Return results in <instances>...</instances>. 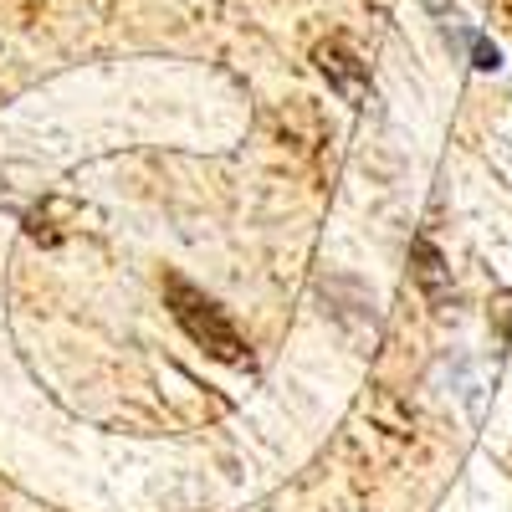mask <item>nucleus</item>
I'll return each instance as SVG.
<instances>
[{"label": "nucleus", "mask_w": 512, "mask_h": 512, "mask_svg": "<svg viewBox=\"0 0 512 512\" xmlns=\"http://www.w3.org/2000/svg\"><path fill=\"white\" fill-rule=\"evenodd\" d=\"M164 303H169V313H175V323L185 328V338L195 349H205L210 359H221V364H246L251 359V344H246V333L231 323V313L210 292L185 282L180 272L164 277Z\"/></svg>", "instance_id": "1"}, {"label": "nucleus", "mask_w": 512, "mask_h": 512, "mask_svg": "<svg viewBox=\"0 0 512 512\" xmlns=\"http://www.w3.org/2000/svg\"><path fill=\"white\" fill-rule=\"evenodd\" d=\"M313 67L328 77V88L344 98L349 108H359L369 98V62L354 52V41H344V36L318 41V47H313Z\"/></svg>", "instance_id": "2"}, {"label": "nucleus", "mask_w": 512, "mask_h": 512, "mask_svg": "<svg viewBox=\"0 0 512 512\" xmlns=\"http://www.w3.org/2000/svg\"><path fill=\"white\" fill-rule=\"evenodd\" d=\"M410 277H415V287L425 292V303H436V308H446L451 297H456L451 267H446V256L436 251L431 236H415V246H410Z\"/></svg>", "instance_id": "3"}, {"label": "nucleus", "mask_w": 512, "mask_h": 512, "mask_svg": "<svg viewBox=\"0 0 512 512\" xmlns=\"http://www.w3.org/2000/svg\"><path fill=\"white\" fill-rule=\"evenodd\" d=\"M477 67H497V52L487 47V41H477Z\"/></svg>", "instance_id": "4"}, {"label": "nucleus", "mask_w": 512, "mask_h": 512, "mask_svg": "<svg viewBox=\"0 0 512 512\" xmlns=\"http://www.w3.org/2000/svg\"><path fill=\"white\" fill-rule=\"evenodd\" d=\"M507 11H512V0H507Z\"/></svg>", "instance_id": "5"}]
</instances>
